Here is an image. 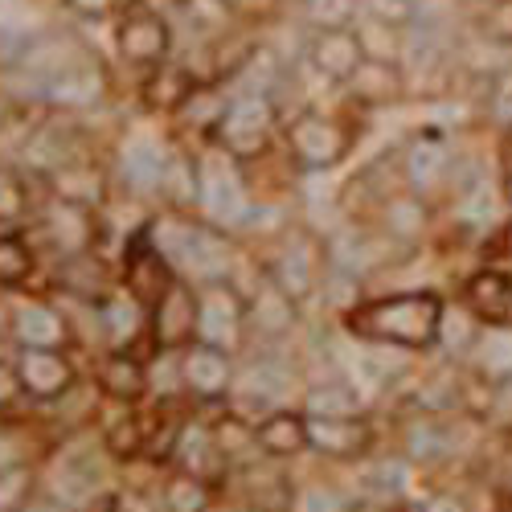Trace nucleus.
Masks as SVG:
<instances>
[{
	"mask_svg": "<svg viewBox=\"0 0 512 512\" xmlns=\"http://www.w3.org/2000/svg\"><path fill=\"white\" fill-rule=\"evenodd\" d=\"M9 332L17 336V345H33V349H70L74 345L66 312L50 308V304H37V300L25 308H13Z\"/></svg>",
	"mask_w": 512,
	"mask_h": 512,
	"instance_id": "obj_10",
	"label": "nucleus"
},
{
	"mask_svg": "<svg viewBox=\"0 0 512 512\" xmlns=\"http://www.w3.org/2000/svg\"><path fill=\"white\" fill-rule=\"evenodd\" d=\"M443 324V304L431 291L386 295V300L357 304L345 316V328L365 345H394V349H426L435 345Z\"/></svg>",
	"mask_w": 512,
	"mask_h": 512,
	"instance_id": "obj_1",
	"label": "nucleus"
},
{
	"mask_svg": "<svg viewBox=\"0 0 512 512\" xmlns=\"http://www.w3.org/2000/svg\"><path fill=\"white\" fill-rule=\"evenodd\" d=\"M0 512H17V508H0Z\"/></svg>",
	"mask_w": 512,
	"mask_h": 512,
	"instance_id": "obj_26",
	"label": "nucleus"
},
{
	"mask_svg": "<svg viewBox=\"0 0 512 512\" xmlns=\"http://www.w3.org/2000/svg\"><path fill=\"white\" fill-rule=\"evenodd\" d=\"M103 512H127V508H115V504H111V508H103Z\"/></svg>",
	"mask_w": 512,
	"mask_h": 512,
	"instance_id": "obj_25",
	"label": "nucleus"
},
{
	"mask_svg": "<svg viewBox=\"0 0 512 512\" xmlns=\"http://www.w3.org/2000/svg\"><path fill=\"white\" fill-rule=\"evenodd\" d=\"M312 62H316V70H324L328 78L349 82V78L357 74V66L365 62V46H361V37L349 33V29H324V33L312 41Z\"/></svg>",
	"mask_w": 512,
	"mask_h": 512,
	"instance_id": "obj_15",
	"label": "nucleus"
},
{
	"mask_svg": "<svg viewBox=\"0 0 512 512\" xmlns=\"http://www.w3.org/2000/svg\"><path fill=\"white\" fill-rule=\"evenodd\" d=\"M308 426H312V447L324 455L349 459L369 447V426L357 422L353 414H308Z\"/></svg>",
	"mask_w": 512,
	"mask_h": 512,
	"instance_id": "obj_14",
	"label": "nucleus"
},
{
	"mask_svg": "<svg viewBox=\"0 0 512 512\" xmlns=\"http://www.w3.org/2000/svg\"><path fill=\"white\" fill-rule=\"evenodd\" d=\"M177 390L197 410L226 406L234 390V353L209 345V340H193V345L177 349Z\"/></svg>",
	"mask_w": 512,
	"mask_h": 512,
	"instance_id": "obj_2",
	"label": "nucleus"
},
{
	"mask_svg": "<svg viewBox=\"0 0 512 512\" xmlns=\"http://www.w3.org/2000/svg\"><path fill=\"white\" fill-rule=\"evenodd\" d=\"M17 512H74V504L62 500V496H54V492H46V488H37Z\"/></svg>",
	"mask_w": 512,
	"mask_h": 512,
	"instance_id": "obj_23",
	"label": "nucleus"
},
{
	"mask_svg": "<svg viewBox=\"0 0 512 512\" xmlns=\"http://www.w3.org/2000/svg\"><path fill=\"white\" fill-rule=\"evenodd\" d=\"M197 312H201V295L193 283L177 279L173 287H168L164 300L148 312V332L156 340V353H177L185 345H193L197 340Z\"/></svg>",
	"mask_w": 512,
	"mask_h": 512,
	"instance_id": "obj_6",
	"label": "nucleus"
},
{
	"mask_svg": "<svg viewBox=\"0 0 512 512\" xmlns=\"http://www.w3.org/2000/svg\"><path fill=\"white\" fill-rule=\"evenodd\" d=\"M13 365L21 373V386H25L29 406H58V402H66L78 390V381H82V369H78L70 349H33V345H21Z\"/></svg>",
	"mask_w": 512,
	"mask_h": 512,
	"instance_id": "obj_3",
	"label": "nucleus"
},
{
	"mask_svg": "<svg viewBox=\"0 0 512 512\" xmlns=\"http://www.w3.org/2000/svg\"><path fill=\"white\" fill-rule=\"evenodd\" d=\"M177 279L181 275L173 271V263H168V254L160 250V242H152V226H144V230H136L132 238H127V250H123V291L132 295L140 308L152 312Z\"/></svg>",
	"mask_w": 512,
	"mask_h": 512,
	"instance_id": "obj_4",
	"label": "nucleus"
},
{
	"mask_svg": "<svg viewBox=\"0 0 512 512\" xmlns=\"http://www.w3.org/2000/svg\"><path fill=\"white\" fill-rule=\"evenodd\" d=\"M263 107H226L222 111V123H218V132L222 140L238 152V156H250V152H259L263 140H267V119H259Z\"/></svg>",
	"mask_w": 512,
	"mask_h": 512,
	"instance_id": "obj_17",
	"label": "nucleus"
},
{
	"mask_svg": "<svg viewBox=\"0 0 512 512\" xmlns=\"http://www.w3.org/2000/svg\"><path fill=\"white\" fill-rule=\"evenodd\" d=\"M222 488H213L209 480L185 472V467H164L156 476V508L160 512H213Z\"/></svg>",
	"mask_w": 512,
	"mask_h": 512,
	"instance_id": "obj_11",
	"label": "nucleus"
},
{
	"mask_svg": "<svg viewBox=\"0 0 512 512\" xmlns=\"http://www.w3.org/2000/svg\"><path fill=\"white\" fill-rule=\"evenodd\" d=\"M373 13H377L381 25L406 21V17H414V0H373Z\"/></svg>",
	"mask_w": 512,
	"mask_h": 512,
	"instance_id": "obj_24",
	"label": "nucleus"
},
{
	"mask_svg": "<svg viewBox=\"0 0 512 512\" xmlns=\"http://www.w3.org/2000/svg\"><path fill=\"white\" fill-rule=\"evenodd\" d=\"M119 50L127 62H136L144 70H156L164 66V54H168V25L152 13H132L119 29Z\"/></svg>",
	"mask_w": 512,
	"mask_h": 512,
	"instance_id": "obj_13",
	"label": "nucleus"
},
{
	"mask_svg": "<svg viewBox=\"0 0 512 512\" xmlns=\"http://www.w3.org/2000/svg\"><path fill=\"white\" fill-rule=\"evenodd\" d=\"M37 271V254L25 234H0V291H21L29 287Z\"/></svg>",
	"mask_w": 512,
	"mask_h": 512,
	"instance_id": "obj_18",
	"label": "nucleus"
},
{
	"mask_svg": "<svg viewBox=\"0 0 512 512\" xmlns=\"http://www.w3.org/2000/svg\"><path fill=\"white\" fill-rule=\"evenodd\" d=\"M168 467H185V472L209 480L213 488H226V480L234 476V467L226 463L218 439H213V426H209V414L205 410H193L185 431H181V443H177V455Z\"/></svg>",
	"mask_w": 512,
	"mask_h": 512,
	"instance_id": "obj_7",
	"label": "nucleus"
},
{
	"mask_svg": "<svg viewBox=\"0 0 512 512\" xmlns=\"http://www.w3.org/2000/svg\"><path fill=\"white\" fill-rule=\"evenodd\" d=\"M484 25H488L492 37L512 41V0H496V5L488 9V17H484Z\"/></svg>",
	"mask_w": 512,
	"mask_h": 512,
	"instance_id": "obj_22",
	"label": "nucleus"
},
{
	"mask_svg": "<svg viewBox=\"0 0 512 512\" xmlns=\"http://www.w3.org/2000/svg\"><path fill=\"white\" fill-rule=\"evenodd\" d=\"M37 472L29 459H5L0 463V508H21L37 492Z\"/></svg>",
	"mask_w": 512,
	"mask_h": 512,
	"instance_id": "obj_19",
	"label": "nucleus"
},
{
	"mask_svg": "<svg viewBox=\"0 0 512 512\" xmlns=\"http://www.w3.org/2000/svg\"><path fill=\"white\" fill-rule=\"evenodd\" d=\"M254 435H259V451L267 459H295L312 447L308 414L291 406H275L263 418H254Z\"/></svg>",
	"mask_w": 512,
	"mask_h": 512,
	"instance_id": "obj_9",
	"label": "nucleus"
},
{
	"mask_svg": "<svg viewBox=\"0 0 512 512\" xmlns=\"http://www.w3.org/2000/svg\"><path fill=\"white\" fill-rule=\"evenodd\" d=\"M287 144H291L295 156H300V164H308V168H328V164L340 160V152H345V136L320 115L295 119L291 132H287Z\"/></svg>",
	"mask_w": 512,
	"mask_h": 512,
	"instance_id": "obj_12",
	"label": "nucleus"
},
{
	"mask_svg": "<svg viewBox=\"0 0 512 512\" xmlns=\"http://www.w3.org/2000/svg\"><path fill=\"white\" fill-rule=\"evenodd\" d=\"M349 82H353L357 99H365V103H381V99H390V95L398 91V74H394V66L377 62V58H373V62L365 58Z\"/></svg>",
	"mask_w": 512,
	"mask_h": 512,
	"instance_id": "obj_20",
	"label": "nucleus"
},
{
	"mask_svg": "<svg viewBox=\"0 0 512 512\" xmlns=\"http://www.w3.org/2000/svg\"><path fill=\"white\" fill-rule=\"evenodd\" d=\"M209 426H213V439H218V447H222L230 467H242L254 455H263L259 451V435H254V422L246 414H238L234 406H218V414L209 418Z\"/></svg>",
	"mask_w": 512,
	"mask_h": 512,
	"instance_id": "obj_16",
	"label": "nucleus"
},
{
	"mask_svg": "<svg viewBox=\"0 0 512 512\" xmlns=\"http://www.w3.org/2000/svg\"><path fill=\"white\" fill-rule=\"evenodd\" d=\"M201 295V312H197V340H209L218 349H238L246 328V295L226 283V279H209L197 287Z\"/></svg>",
	"mask_w": 512,
	"mask_h": 512,
	"instance_id": "obj_5",
	"label": "nucleus"
},
{
	"mask_svg": "<svg viewBox=\"0 0 512 512\" xmlns=\"http://www.w3.org/2000/svg\"><path fill=\"white\" fill-rule=\"evenodd\" d=\"M95 390L111 402H144L152 394V369L132 349H107L95 361Z\"/></svg>",
	"mask_w": 512,
	"mask_h": 512,
	"instance_id": "obj_8",
	"label": "nucleus"
},
{
	"mask_svg": "<svg viewBox=\"0 0 512 512\" xmlns=\"http://www.w3.org/2000/svg\"><path fill=\"white\" fill-rule=\"evenodd\" d=\"M21 406H29L25 386H21V373L13 361H0V418H13Z\"/></svg>",
	"mask_w": 512,
	"mask_h": 512,
	"instance_id": "obj_21",
	"label": "nucleus"
}]
</instances>
